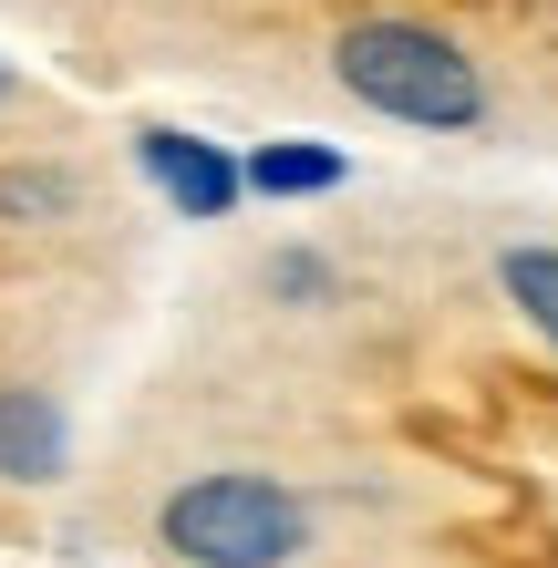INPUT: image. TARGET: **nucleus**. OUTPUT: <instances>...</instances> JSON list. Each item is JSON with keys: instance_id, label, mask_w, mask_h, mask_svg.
I'll return each instance as SVG.
<instances>
[{"instance_id": "nucleus-8", "label": "nucleus", "mask_w": 558, "mask_h": 568, "mask_svg": "<svg viewBox=\"0 0 558 568\" xmlns=\"http://www.w3.org/2000/svg\"><path fill=\"white\" fill-rule=\"evenodd\" d=\"M332 290H342V270H332L321 248H280V258H270V300H280V311H321Z\"/></svg>"}, {"instance_id": "nucleus-7", "label": "nucleus", "mask_w": 558, "mask_h": 568, "mask_svg": "<svg viewBox=\"0 0 558 568\" xmlns=\"http://www.w3.org/2000/svg\"><path fill=\"white\" fill-rule=\"evenodd\" d=\"M0 217H11V227L83 217V176H62V165H0Z\"/></svg>"}, {"instance_id": "nucleus-9", "label": "nucleus", "mask_w": 558, "mask_h": 568, "mask_svg": "<svg viewBox=\"0 0 558 568\" xmlns=\"http://www.w3.org/2000/svg\"><path fill=\"white\" fill-rule=\"evenodd\" d=\"M0 104H11V73H0Z\"/></svg>"}, {"instance_id": "nucleus-6", "label": "nucleus", "mask_w": 558, "mask_h": 568, "mask_svg": "<svg viewBox=\"0 0 558 568\" xmlns=\"http://www.w3.org/2000/svg\"><path fill=\"white\" fill-rule=\"evenodd\" d=\"M497 290L517 300V321L558 352V248H548V239H517V248L497 258Z\"/></svg>"}, {"instance_id": "nucleus-1", "label": "nucleus", "mask_w": 558, "mask_h": 568, "mask_svg": "<svg viewBox=\"0 0 558 568\" xmlns=\"http://www.w3.org/2000/svg\"><path fill=\"white\" fill-rule=\"evenodd\" d=\"M332 83L363 114L404 124V135H476L486 104H497L486 73H476V52L455 42V31H435V21H404V11L342 21L332 31Z\"/></svg>"}, {"instance_id": "nucleus-5", "label": "nucleus", "mask_w": 558, "mask_h": 568, "mask_svg": "<svg viewBox=\"0 0 558 568\" xmlns=\"http://www.w3.org/2000/svg\"><path fill=\"white\" fill-rule=\"evenodd\" d=\"M342 176H352L342 145H248L239 155V186L248 196H332Z\"/></svg>"}, {"instance_id": "nucleus-2", "label": "nucleus", "mask_w": 558, "mask_h": 568, "mask_svg": "<svg viewBox=\"0 0 558 568\" xmlns=\"http://www.w3.org/2000/svg\"><path fill=\"white\" fill-rule=\"evenodd\" d=\"M155 538L186 568H290L311 548V496L258 465H207L155 507Z\"/></svg>"}, {"instance_id": "nucleus-3", "label": "nucleus", "mask_w": 558, "mask_h": 568, "mask_svg": "<svg viewBox=\"0 0 558 568\" xmlns=\"http://www.w3.org/2000/svg\"><path fill=\"white\" fill-rule=\"evenodd\" d=\"M135 165H145V186L166 196L176 217H227L239 207V155L207 145V135H186V124H145Z\"/></svg>"}, {"instance_id": "nucleus-4", "label": "nucleus", "mask_w": 558, "mask_h": 568, "mask_svg": "<svg viewBox=\"0 0 558 568\" xmlns=\"http://www.w3.org/2000/svg\"><path fill=\"white\" fill-rule=\"evenodd\" d=\"M73 465V424L42 383H0V486H62Z\"/></svg>"}]
</instances>
